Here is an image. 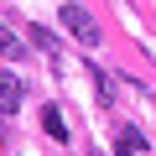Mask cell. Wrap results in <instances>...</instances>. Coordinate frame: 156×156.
Instances as JSON below:
<instances>
[{
  "instance_id": "obj_1",
  "label": "cell",
  "mask_w": 156,
  "mask_h": 156,
  "mask_svg": "<svg viewBox=\"0 0 156 156\" xmlns=\"http://www.w3.org/2000/svg\"><path fill=\"white\" fill-rule=\"evenodd\" d=\"M57 21H62V26H68L78 42H83V47H99V37H104V31H99V21H94L83 5H73V0L62 5V16H57Z\"/></svg>"
},
{
  "instance_id": "obj_4",
  "label": "cell",
  "mask_w": 156,
  "mask_h": 156,
  "mask_svg": "<svg viewBox=\"0 0 156 156\" xmlns=\"http://www.w3.org/2000/svg\"><path fill=\"white\" fill-rule=\"evenodd\" d=\"M42 125H47V135H52V140H68V120H62V109H57V104H47V109H42Z\"/></svg>"
},
{
  "instance_id": "obj_2",
  "label": "cell",
  "mask_w": 156,
  "mask_h": 156,
  "mask_svg": "<svg viewBox=\"0 0 156 156\" xmlns=\"http://www.w3.org/2000/svg\"><path fill=\"white\" fill-rule=\"evenodd\" d=\"M21 109V78L5 68V73H0V115H16Z\"/></svg>"
},
{
  "instance_id": "obj_5",
  "label": "cell",
  "mask_w": 156,
  "mask_h": 156,
  "mask_svg": "<svg viewBox=\"0 0 156 156\" xmlns=\"http://www.w3.org/2000/svg\"><path fill=\"white\" fill-rule=\"evenodd\" d=\"M135 151H146V135H140L135 125H120V151H115V156H135Z\"/></svg>"
},
{
  "instance_id": "obj_6",
  "label": "cell",
  "mask_w": 156,
  "mask_h": 156,
  "mask_svg": "<svg viewBox=\"0 0 156 156\" xmlns=\"http://www.w3.org/2000/svg\"><path fill=\"white\" fill-rule=\"evenodd\" d=\"M31 42H37V47H42L47 57H62V47H57V37H52V31H42V26H31Z\"/></svg>"
},
{
  "instance_id": "obj_3",
  "label": "cell",
  "mask_w": 156,
  "mask_h": 156,
  "mask_svg": "<svg viewBox=\"0 0 156 156\" xmlns=\"http://www.w3.org/2000/svg\"><path fill=\"white\" fill-rule=\"evenodd\" d=\"M26 57V47H21V37L5 26V21H0V62H21Z\"/></svg>"
}]
</instances>
